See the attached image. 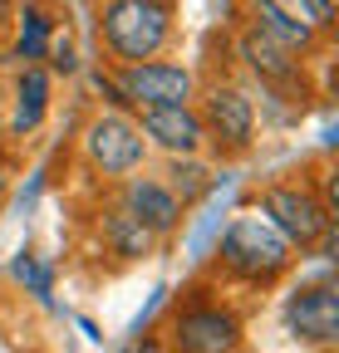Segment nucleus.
Wrapping results in <instances>:
<instances>
[{"mask_svg": "<svg viewBox=\"0 0 339 353\" xmlns=\"http://www.w3.org/2000/svg\"><path fill=\"white\" fill-rule=\"evenodd\" d=\"M143 132V143L148 152H167V157H202L206 152V132H202V118L192 103L182 108H133L128 113Z\"/></svg>", "mask_w": 339, "mask_h": 353, "instance_id": "nucleus-10", "label": "nucleus"}, {"mask_svg": "<svg viewBox=\"0 0 339 353\" xmlns=\"http://www.w3.org/2000/svg\"><path fill=\"white\" fill-rule=\"evenodd\" d=\"M123 353H167V343H162L157 334H143V339H133V343L123 348Z\"/></svg>", "mask_w": 339, "mask_h": 353, "instance_id": "nucleus-20", "label": "nucleus"}, {"mask_svg": "<svg viewBox=\"0 0 339 353\" xmlns=\"http://www.w3.org/2000/svg\"><path fill=\"white\" fill-rule=\"evenodd\" d=\"M10 176H15V162H10L6 148H0V206H6V196H10Z\"/></svg>", "mask_w": 339, "mask_h": 353, "instance_id": "nucleus-21", "label": "nucleus"}, {"mask_svg": "<svg viewBox=\"0 0 339 353\" xmlns=\"http://www.w3.org/2000/svg\"><path fill=\"white\" fill-rule=\"evenodd\" d=\"M192 108L202 118L206 148L217 152V157H241L251 143H256V99H251L241 83L211 79L206 88H197Z\"/></svg>", "mask_w": 339, "mask_h": 353, "instance_id": "nucleus-5", "label": "nucleus"}, {"mask_svg": "<svg viewBox=\"0 0 339 353\" xmlns=\"http://www.w3.org/2000/svg\"><path fill=\"white\" fill-rule=\"evenodd\" d=\"M99 241H104L108 255H118V260H148V255L157 250V241H153L118 201L99 211Z\"/></svg>", "mask_w": 339, "mask_h": 353, "instance_id": "nucleus-13", "label": "nucleus"}, {"mask_svg": "<svg viewBox=\"0 0 339 353\" xmlns=\"http://www.w3.org/2000/svg\"><path fill=\"white\" fill-rule=\"evenodd\" d=\"M45 59H50L55 74H74V69H79V59H74V34H69V30L55 25V34H50V44H45Z\"/></svg>", "mask_w": 339, "mask_h": 353, "instance_id": "nucleus-19", "label": "nucleus"}, {"mask_svg": "<svg viewBox=\"0 0 339 353\" xmlns=\"http://www.w3.org/2000/svg\"><path fill=\"white\" fill-rule=\"evenodd\" d=\"M10 275H15L20 285H30V294L50 299V265H39L35 255H20V260L10 265Z\"/></svg>", "mask_w": 339, "mask_h": 353, "instance_id": "nucleus-18", "label": "nucleus"}, {"mask_svg": "<svg viewBox=\"0 0 339 353\" xmlns=\"http://www.w3.org/2000/svg\"><path fill=\"white\" fill-rule=\"evenodd\" d=\"M217 255H222V270L231 280H246V285H275L290 265H295L290 241L271 226V221H261L256 211H241L231 221Z\"/></svg>", "mask_w": 339, "mask_h": 353, "instance_id": "nucleus-3", "label": "nucleus"}, {"mask_svg": "<svg viewBox=\"0 0 339 353\" xmlns=\"http://www.w3.org/2000/svg\"><path fill=\"white\" fill-rule=\"evenodd\" d=\"M290 15H300L310 30L320 34H334V0H280Z\"/></svg>", "mask_w": 339, "mask_h": 353, "instance_id": "nucleus-17", "label": "nucleus"}, {"mask_svg": "<svg viewBox=\"0 0 339 353\" xmlns=\"http://www.w3.org/2000/svg\"><path fill=\"white\" fill-rule=\"evenodd\" d=\"M50 113V74L39 64H25L20 79H15V113H10V128L15 132H35Z\"/></svg>", "mask_w": 339, "mask_h": 353, "instance_id": "nucleus-14", "label": "nucleus"}, {"mask_svg": "<svg viewBox=\"0 0 339 353\" xmlns=\"http://www.w3.org/2000/svg\"><path fill=\"white\" fill-rule=\"evenodd\" d=\"M256 216L290 241V250H334V216L315 196L310 182H266L256 192Z\"/></svg>", "mask_w": 339, "mask_h": 353, "instance_id": "nucleus-2", "label": "nucleus"}, {"mask_svg": "<svg viewBox=\"0 0 339 353\" xmlns=\"http://www.w3.org/2000/svg\"><path fill=\"white\" fill-rule=\"evenodd\" d=\"M236 59H241V69L256 79L261 88H271V94L305 88V59H295L290 50L271 44V39L256 34V30H241V34H236Z\"/></svg>", "mask_w": 339, "mask_h": 353, "instance_id": "nucleus-11", "label": "nucleus"}, {"mask_svg": "<svg viewBox=\"0 0 339 353\" xmlns=\"http://www.w3.org/2000/svg\"><path fill=\"white\" fill-rule=\"evenodd\" d=\"M246 30L266 34L271 44H280V50H290L295 59L300 54H315L320 50V30H310L300 15H290L280 0H246Z\"/></svg>", "mask_w": 339, "mask_h": 353, "instance_id": "nucleus-12", "label": "nucleus"}, {"mask_svg": "<svg viewBox=\"0 0 339 353\" xmlns=\"http://www.w3.org/2000/svg\"><path fill=\"white\" fill-rule=\"evenodd\" d=\"M173 353H241L246 343V324L231 304L206 299L202 290H192L187 299H177L173 319H167V339Z\"/></svg>", "mask_w": 339, "mask_h": 353, "instance_id": "nucleus-4", "label": "nucleus"}, {"mask_svg": "<svg viewBox=\"0 0 339 353\" xmlns=\"http://www.w3.org/2000/svg\"><path fill=\"white\" fill-rule=\"evenodd\" d=\"M118 206L128 211L157 245L173 241V236L182 231V221H187V206L173 196V187H167L162 176H148V172L128 176V182H118Z\"/></svg>", "mask_w": 339, "mask_h": 353, "instance_id": "nucleus-8", "label": "nucleus"}, {"mask_svg": "<svg viewBox=\"0 0 339 353\" xmlns=\"http://www.w3.org/2000/svg\"><path fill=\"white\" fill-rule=\"evenodd\" d=\"M84 162H89L99 176H108V182L138 176L148 167V143H143L138 123L128 113H113V108L89 118V128H84Z\"/></svg>", "mask_w": 339, "mask_h": 353, "instance_id": "nucleus-7", "label": "nucleus"}, {"mask_svg": "<svg viewBox=\"0 0 339 353\" xmlns=\"http://www.w3.org/2000/svg\"><path fill=\"white\" fill-rule=\"evenodd\" d=\"M167 187H173V196L182 206H192L206 187H211V167L202 157H167V176H162Z\"/></svg>", "mask_w": 339, "mask_h": 353, "instance_id": "nucleus-16", "label": "nucleus"}, {"mask_svg": "<svg viewBox=\"0 0 339 353\" xmlns=\"http://www.w3.org/2000/svg\"><path fill=\"white\" fill-rule=\"evenodd\" d=\"M20 30H15V59H25V64H39L45 59V44H50V34H55V20L39 10V6H25L20 15Z\"/></svg>", "mask_w": 339, "mask_h": 353, "instance_id": "nucleus-15", "label": "nucleus"}, {"mask_svg": "<svg viewBox=\"0 0 339 353\" xmlns=\"http://www.w3.org/2000/svg\"><path fill=\"white\" fill-rule=\"evenodd\" d=\"M94 30L108 69H123V64L162 59L167 44L177 39V15L173 0H99Z\"/></svg>", "mask_w": 339, "mask_h": 353, "instance_id": "nucleus-1", "label": "nucleus"}, {"mask_svg": "<svg viewBox=\"0 0 339 353\" xmlns=\"http://www.w3.org/2000/svg\"><path fill=\"white\" fill-rule=\"evenodd\" d=\"M285 329L290 339H300L310 348H329L339 339V290L334 280H310L285 299Z\"/></svg>", "mask_w": 339, "mask_h": 353, "instance_id": "nucleus-9", "label": "nucleus"}, {"mask_svg": "<svg viewBox=\"0 0 339 353\" xmlns=\"http://www.w3.org/2000/svg\"><path fill=\"white\" fill-rule=\"evenodd\" d=\"M108 83H113L123 113H133V108H182V103L197 99V74H192V64H177V59H148V64L108 69Z\"/></svg>", "mask_w": 339, "mask_h": 353, "instance_id": "nucleus-6", "label": "nucleus"}]
</instances>
